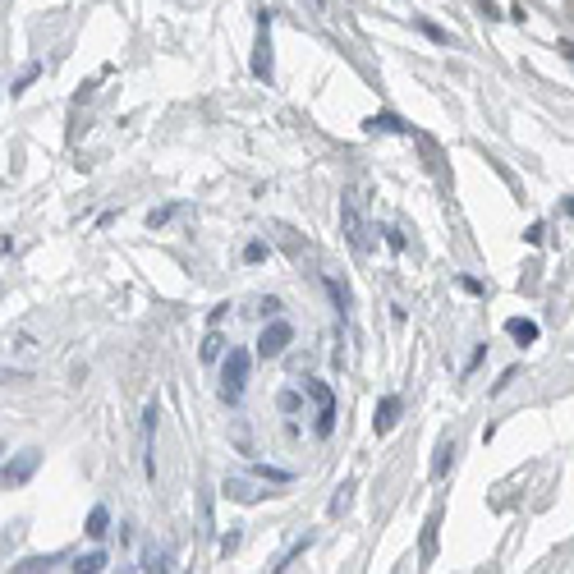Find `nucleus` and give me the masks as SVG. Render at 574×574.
Returning a JSON list of instances; mask_svg holds the SVG:
<instances>
[{"mask_svg":"<svg viewBox=\"0 0 574 574\" xmlns=\"http://www.w3.org/2000/svg\"><path fill=\"white\" fill-rule=\"evenodd\" d=\"M506 335H510L515 345H533V340H538V322H529V317H510V322H506Z\"/></svg>","mask_w":574,"mask_h":574,"instance_id":"nucleus-3","label":"nucleus"},{"mask_svg":"<svg viewBox=\"0 0 574 574\" xmlns=\"http://www.w3.org/2000/svg\"><path fill=\"white\" fill-rule=\"evenodd\" d=\"M395 414H400V395H386L382 405H377L372 428H377V432H391V428H395Z\"/></svg>","mask_w":574,"mask_h":574,"instance_id":"nucleus-4","label":"nucleus"},{"mask_svg":"<svg viewBox=\"0 0 574 574\" xmlns=\"http://www.w3.org/2000/svg\"><path fill=\"white\" fill-rule=\"evenodd\" d=\"M386 243H391V248L400 253V248H405V234H400V230H386Z\"/></svg>","mask_w":574,"mask_h":574,"instance_id":"nucleus-20","label":"nucleus"},{"mask_svg":"<svg viewBox=\"0 0 574 574\" xmlns=\"http://www.w3.org/2000/svg\"><path fill=\"white\" fill-rule=\"evenodd\" d=\"M170 216H175V207H161V211H152V216H147V225H152V230H156V225H166Z\"/></svg>","mask_w":574,"mask_h":574,"instance_id":"nucleus-15","label":"nucleus"},{"mask_svg":"<svg viewBox=\"0 0 574 574\" xmlns=\"http://www.w3.org/2000/svg\"><path fill=\"white\" fill-rule=\"evenodd\" d=\"M418 28H423V33L432 37V42H446V33H441V28H437V23H418Z\"/></svg>","mask_w":574,"mask_h":574,"instance_id":"nucleus-18","label":"nucleus"},{"mask_svg":"<svg viewBox=\"0 0 574 574\" xmlns=\"http://www.w3.org/2000/svg\"><path fill=\"white\" fill-rule=\"evenodd\" d=\"M216 354H221V335H207V340H202V358H207V363H211Z\"/></svg>","mask_w":574,"mask_h":574,"instance_id":"nucleus-13","label":"nucleus"},{"mask_svg":"<svg viewBox=\"0 0 574 574\" xmlns=\"http://www.w3.org/2000/svg\"><path fill=\"white\" fill-rule=\"evenodd\" d=\"M33 464H37V451H23V460L14 469H5V483H23V478L33 474Z\"/></svg>","mask_w":574,"mask_h":574,"instance_id":"nucleus-6","label":"nucleus"},{"mask_svg":"<svg viewBox=\"0 0 574 574\" xmlns=\"http://www.w3.org/2000/svg\"><path fill=\"white\" fill-rule=\"evenodd\" d=\"M243 257H248V262H262V257H266V243H248V248H243Z\"/></svg>","mask_w":574,"mask_h":574,"instance_id":"nucleus-16","label":"nucleus"},{"mask_svg":"<svg viewBox=\"0 0 574 574\" xmlns=\"http://www.w3.org/2000/svg\"><path fill=\"white\" fill-rule=\"evenodd\" d=\"M289 322H271V326H262V335H257V354H262V358H276L280 349H285L289 345Z\"/></svg>","mask_w":574,"mask_h":574,"instance_id":"nucleus-2","label":"nucleus"},{"mask_svg":"<svg viewBox=\"0 0 574 574\" xmlns=\"http://www.w3.org/2000/svg\"><path fill=\"white\" fill-rule=\"evenodd\" d=\"M106 529H111V515H106V506H97L88 515V538H106Z\"/></svg>","mask_w":574,"mask_h":574,"instance_id":"nucleus-8","label":"nucleus"},{"mask_svg":"<svg viewBox=\"0 0 574 574\" xmlns=\"http://www.w3.org/2000/svg\"><path fill=\"white\" fill-rule=\"evenodd\" d=\"M368 129H382V133H409V124L405 120H400V115H386V111H382V115H372V120H368Z\"/></svg>","mask_w":574,"mask_h":574,"instance_id":"nucleus-5","label":"nucleus"},{"mask_svg":"<svg viewBox=\"0 0 574 574\" xmlns=\"http://www.w3.org/2000/svg\"><path fill=\"white\" fill-rule=\"evenodd\" d=\"M556 51H561V56H565V60H570V65H574V42H565V37H561V46H556Z\"/></svg>","mask_w":574,"mask_h":574,"instance_id":"nucleus-21","label":"nucleus"},{"mask_svg":"<svg viewBox=\"0 0 574 574\" xmlns=\"http://www.w3.org/2000/svg\"><path fill=\"white\" fill-rule=\"evenodd\" d=\"M280 409H285V414H299V409H303V395H299V391H280V400H276Z\"/></svg>","mask_w":574,"mask_h":574,"instance_id":"nucleus-11","label":"nucleus"},{"mask_svg":"<svg viewBox=\"0 0 574 574\" xmlns=\"http://www.w3.org/2000/svg\"><path fill=\"white\" fill-rule=\"evenodd\" d=\"M303 391L317 400V409H335V395H331V386H326V382H303Z\"/></svg>","mask_w":574,"mask_h":574,"instance_id":"nucleus-7","label":"nucleus"},{"mask_svg":"<svg viewBox=\"0 0 574 574\" xmlns=\"http://www.w3.org/2000/svg\"><path fill=\"white\" fill-rule=\"evenodd\" d=\"M524 239H529V243H533V248H538V243H542V239H547V225H529V234H524Z\"/></svg>","mask_w":574,"mask_h":574,"instance_id":"nucleus-17","label":"nucleus"},{"mask_svg":"<svg viewBox=\"0 0 574 574\" xmlns=\"http://www.w3.org/2000/svg\"><path fill=\"white\" fill-rule=\"evenodd\" d=\"M331 428H335V409H317V423H312V432H317V437H331Z\"/></svg>","mask_w":574,"mask_h":574,"instance_id":"nucleus-10","label":"nucleus"},{"mask_svg":"<svg viewBox=\"0 0 574 574\" xmlns=\"http://www.w3.org/2000/svg\"><path fill=\"white\" fill-rule=\"evenodd\" d=\"M33 354H37L33 335H19V345H14V372H19L23 363H33Z\"/></svg>","mask_w":574,"mask_h":574,"instance_id":"nucleus-9","label":"nucleus"},{"mask_svg":"<svg viewBox=\"0 0 574 574\" xmlns=\"http://www.w3.org/2000/svg\"><path fill=\"white\" fill-rule=\"evenodd\" d=\"M248 349H230L225 354V368H221V400L225 405H239L243 386H248Z\"/></svg>","mask_w":574,"mask_h":574,"instance_id":"nucleus-1","label":"nucleus"},{"mask_svg":"<svg viewBox=\"0 0 574 574\" xmlns=\"http://www.w3.org/2000/svg\"><path fill=\"white\" fill-rule=\"evenodd\" d=\"M234 547H239V533H225V538H221V552H225V556H230V552H234Z\"/></svg>","mask_w":574,"mask_h":574,"instance_id":"nucleus-19","label":"nucleus"},{"mask_svg":"<svg viewBox=\"0 0 574 574\" xmlns=\"http://www.w3.org/2000/svg\"><path fill=\"white\" fill-rule=\"evenodd\" d=\"M225 492H230L234 501H253V497H257V492H248V487H243V483H234V478L225 483Z\"/></svg>","mask_w":574,"mask_h":574,"instance_id":"nucleus-12","label":"nucleus"},{"mask_svg":"<svg viewBox=\"0 0 574 574\" xmlns=\"http://www.w3.org/2000/svg\"><path fill=\"white\" fill-rule=\"evenodd\" d=\"M78 570H106V556H101V552L83 556V561H78Z\"/></svg>","mask_w":574,"mask_h":574,"instance_id":"nucleus-14","label":"nucleus"}]
</instances>
